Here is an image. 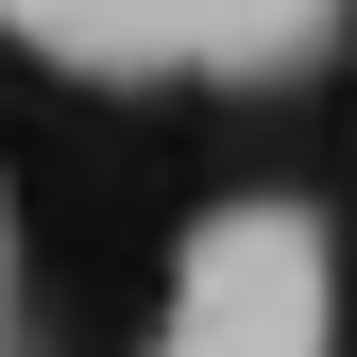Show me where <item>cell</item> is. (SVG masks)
Masks as SVG:
<instances>
[{
  "label": "cell",
  "instance_id": "6da1fadb",
  "mask_svg": "<svg viewBox=\"0 0 357 357\" xmlns=\"http://www.w3.org/2000/svg\"><path fill=\"white\" fill-rule=\"evenodd\" d=\"M170 357H324V238H306V204H221L170 255Z\"/></svg>",
  "mask_w": 357,
  "mask_h": 357
},
{
  "label": "cell",
  "instance_id": "7a4b0ae2",
  "mask_svg": "<svg viewBox=\"0 0 357 357\" xmlns=\"http://www.w3.org/2000/svg\"><path fill=\"white\" fill-rule=\"evenodd\" d=\"M0 324H17V289H0Z\"/></svg>",
  "mask_w": 357,
  "mask_h": 357
}]
</instances>
